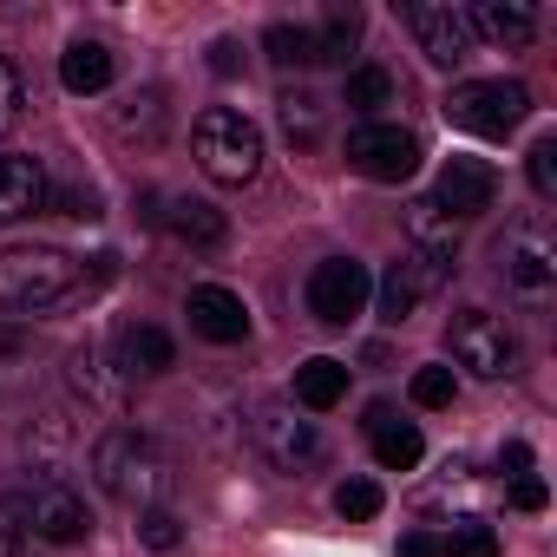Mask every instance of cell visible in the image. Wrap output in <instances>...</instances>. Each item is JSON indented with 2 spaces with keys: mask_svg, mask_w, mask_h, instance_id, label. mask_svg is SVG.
I'll list each match as a JSON object with an SVG mask.
<instances>
[{
  "mask_svg": "<svg viewBox=\"0 0 557 557\" xmlns=\"http://www.w3.org/2000/svg\"><path fill=\"white\" fill-rule=\"evenodd\" d=\"M498 466H505V472H524V466H531V446H524V440H511V446L498 453Z\"/></svg>",
  "mask_w": 557,
  "mask_h": 557,
  "instance_id": "cell-39",
  "label": "cell"
},
{
  "mask_svg": "<svg viewBox=\"0 0 557 557\" xmlns=\"http://www.w3.org/2000/svg\"><path fill=\"white\" fill-rule=\"evenodd\" d=\"M400 557H446V550H440L433 531H407V537H400Z\"/></svg>",
  "mask_w": 557,
  "mask_h": 557,
  "instance_id": "cell-37",
  "label": "cell"
},
{
  "mask_svg": "<svg viewBox=\"0 0 557 557\" xmlns=\"http://www.w3.org/2000/svg\"><path fill=\"white\" fill-rule=\"evenodd\" d=\"M342 400H348V361L315 355V361H302V368H296V407L329 413V407H342Z\"/></svg>",
  "mask_w": 557,
  "mask_h": 557,
  "instance_id": "cell-17",
  "label": "cell"
},
{
  "mask_svg": "<svg viewBox=\"0 0 557 557\" xmlns=\"http://www.w3.org/2000/svg\"><path fill=\"white\" fill-rule=\"evenodd\" d=\"M47 203V171L40 158H0V230L34 216Z\"/></svg>",
  "mask_w": 557,
  "mask_h": 557,
  "instance_id": "cell-16",
  "label": "cell"
},
{
  "mask_svg": "<svg viewBox=\"0 0 557 557\" xmlns=\"http://www.w3.org/2000/svg\"><path fill=\"white\" fill-rule=\"evenodd\" d=\"M21 106H27V92H21V73L0 60V138L14 132V119H21Z\"/></svg>",
  "mask_w": 557,
  "mask_h": 557,
  "instance_id": "cell-33",
  "label": "cell"
},
{
  "mask_svg": "<svg viewBox=\"0 0 557 557\" xmlns=\"http://www.w3.org/2000/svg\"><path fill=\"white\" fill-rule=\"evenodd\" d=\"M60 86L66 92H106L112 86V47H99V40H73L66 53H60Z\"/></svg>",
  "mask_w": 557,
  "mask_h": 557,
  "instance_id": "cell-19",
  "label": "cell"
},
{
  "mask_svg": "<svg viewBox=\"0 0 557 557\" xmlns=\"http://www.w3.org/2000/svg\"><path fill=\"white\" fill-rule=\"evenodd\" d=\"M256 446H262V459L275 466V472H309L315 459H322V433H315V420H296V407L289 400H269V407H256Z\"/></svg>",
  "mask_w": 557,
  "mask_h": 557,
  "instance_id": "cell-11",
  "label": "cell"
},
{
  "mask_svg": "<svg viewBox=\"0 0 557 557\" xmlns=\"http://www.w3.org/2000/svg\"><path fill=\"white\" fill-rule=\"evenodd\" d=\"M498 203V171L485 158H446L440 184H433V210L446 223H466V216H485Z\"/></svg>",
  "mask_w": 557,
  "mask_h": 557,
  "instance_id": "cell-12",
  "label": "cell"
},
{
  "mask_svg": "<svg viewBox=\"0 0 557 557\" xmlns=\"http://www.w3.org/2000/svg\"><path fill=\"white\" fill-rule=\"evenodd\" d=\"M511 505H518V511H544V505H550V485H544L537 472H518V479H511Z\"/></svg>",
  "mask_w": 557,
  "mask_h": 557,
  "instance_id": "cell-34",
  "label": "cell"
},
{
  "mask_svg": "<svg viewBox=\"0 0 557 557\" xmlns=\"http://www.w3.org/2000/svg\"><path fill=\"white\" fill-rule=\"evenodd\" d=\"M355 40H361V14H355V8H335V14L315 27V60H348Z\"/></svg>",
  "mask_w": 557,
  "mask_h": 557,
  "instance_id": "cell-25",
  "label": "cell"
},
{
  "mask_svg": "<svg viewBox=\"0 0 557 557\" xmlns=\"http://www.w3.org/2000/svg\"><path fill=\"white\" fill-rule=\"evenodd\" d=\"M440 550H446V557H498V531H492L485 518H459Z\"/></svg>",
  "mask_w": 557,
  "mask_h": 557,
  "instance_id": "cell-27",
  "label": "cell"
},
{
  "mask_svg": "<svg viewBox=\"0 0 557 557\" xmlns=\"http://www.w3.org/2000/svg\"><path fill=\"white\" fill-rule=\"evenodd\" d=\"M348 171H361L368 184H407V177L420 171V138H413L407 125L368 119V125L348 132Z\"/></svg>",
  "mask_w": 557,
  "mask_h": 557,
  "instance_id": "cell-6",
  "label": "cell"
},
{
  "mask_svg": "<svg viewBox=\"0 0 557 557\" xmlns=\"http://www.w3.org/2000/svg\"><path fill=\"white\" fill-rule=\"evenodd\" d=\"M368 296H374V283H368V269L355 256H322L309 269V315L322 329H348L368 309Z\"/></svg>",
  "mask_w": 557,
  "mask_h": 557,
  "instance_id": "cell-8",
  "label": "cell"
},
{
  "mask_svg": "<svg viewBox=\"0 0 557 557\" xmlns=\"http://www.w3.org/2000/svg\"><path fill=\"white\" fill-rule=\"evenodd\" d=\"M86 289V269L79 256L66 249H47V243H27V249H8L0 256V309H14V315H40L66 296Z\"/></svg>",
  "mask_w": 557,
  "mask_h": 557,
  "instance_id": "cell-2",
  "label": "cell"
},
{
  "mask_svg": "<svg viewBox=\"0 0 557 557\" xmlns=\"http://www.w3.org/2000/svg\"><path fill=\"white\" fill-rule=\"evenodd\" d=\"M407 223H413V249H426V256H453V223L433 210V197H420Z\"/></svg>",
  "mask_w": 557,
  "mask_h": 557,
  "instance_id": "cell-26",
  "label": "cell"
},
{
  "mask_svg": "<svg viewBox=\"0 0 557 557\" xmlns=\"http://www.w3.org/2000/svg\"><path fill=\"white\" fill-rule=\"evenodd\" d=\"M275 106H283V132H289V145H322V99H315L309 86H289Z\"/></svg>",
  "mask_w": 557,
  "mask_h": 557,
  "instance_id": "cell-23",
  "label": "cell"
},
{
  "mask_svg": "<svg viewBox=\"0 0 557 557\" xmlns=\"http://www.w3.org/2000/svg\"><path fill=\"white\" fill-rule=\"evenodd\" d=\"M446 125H459V132H472V138H505V132H518V119L531 112V92L518 86V79H466V86H453L446 92Z\"/></svg>",
  "mask_w": 557,
  "mask_h": 557,
  "instance_id": "cell-5",
  "label": "cell"
},
{
  "mask_svg": "<svg viewBox=\"0 0 557 557\" xmlns=\"http://www.w3.org/2000/svg\"><path fill=\"white\" fill-rule=\"evenodd\" d=\"M92 479L119 498V505H138V511H151V505H164V492H171V453L151 440V433H138V426H106L99 440H92Z\"/></svg>",
  "mask_w": 557,
  "mask_h": 557,
  "instance_id": "cell-1",
  "label": "cell"
},
{
  "mask_svg": "<svg viewBox=\"0 0 557 557\" xmlns=\"http://www.w3.org/2000/svg\"><path fill=\"white\" fill-rule=\"evenodd\" d=\"M262 53H269L275 66H322V60H315V27H296V21H275V27L262 34Z\"/></svg>",
  "mask_w": 557,
  "mask_h": 557,
  "instance_id": "cell-22",
  "label": "cell"
},
{
  "mask_svg": "<svg viewBox=\"0 0 557 557\" xmlns=\"http://www.w3.org/2000/svg\"><path fill=\"white\" fill-rule=\"evenodd\" d=\"M138 537H145V550H177V518L164 511V505H151V511H138Z\"/></svg>",
  "mask_w": 557,
  "mask_h": 557,
  "instance_id": "cell-31",
  "label": "cell"
},
{
  "mask_svg": "<svg viewBox=\"0 0 557 557\" xmlns=\"http://www.w3.org/2000/svg\"><path fill=\"white\" fill-rule=\"evenodd\" d=\"M158 223H164L177 243H197V249H216V243L230 236L223 210H210V203H197V197H177L171 210H158Z\"/></svg>",
  "mask_w": 557,
  "mask_h": 557,
  "instance_id": "cell-20",
  "label": "cell"
},
{
  "mask_svg": "<svg viewBox=\"0 0 557 557\" xmlns=\"http://www.w3.org/2000/svg\"><path fill=\"white\" fill-rule=\"evenodd\" d=\"M335 511H342L348 524H368V518L381 511V485H374V479H348V485L335 492Z\"/></svg>",
  "mask_w": 557,
  "mask_h": 557,
  "instance_id": "cell-29",
  "label": "cell"
},
{
  "mask_svg": "<svg viewBox=\"0 0 557 557\" xmlns=\"http://www.w3.org/2000/svg\"><path fill=\"white\" fill-rule=\"evenodd\" d=\"M60 210L86 223V216H99V197H92V190H60Z\"/></svg>",
  "mask_w": 557,
  "mask_h": 557,
  "instance_id": "cell-36",
  "label": "cell"
},
{
  "mask_svg": "<svg viewBox=\"0 0 557 557\" xmlns=\"http://www.w3.org/2000/svg\"><path fill=\"white\" fill-rule=\"evenodd\" d=\"M524 171H531V190H537V197H557V138H537Z\"/></svg>",
  "mask_w": 557,
  "mask_h": 557,
  "instance_id": "cell-32",
  "label": "cell"
},
{
  "mask_svg": "<svg viewBox=\"0 0 557 557\" xmlns=\"http://www.w3.org/2000/svg\"><path fill=\"white\" fill-rule=\"evenodd\" d=\"M171 361H177V342H171L164 329H151V322H132V329L112 335V368H119L125 381H151V374H164Z\"/></svg>",
  "mask_w": 557,
  "mask_h": 557,
  "instance_id": "cell-15",
  "label": "cell"
},
{
  "mask_svg": "<svg viewBox=\"0 0 557 557\" xmlns=\"http://www.w3.org/2000/svg\"><path fill=\"white\" fill-rule=\"evenodd\" d=\"M210 66H216V73H236V66H243V60H236V40H216V47H210Z\"/></svg>",
  "mask_w": 557,
  "mask_h": 557,
  "instance_id": "cell-38",
  "label": "cell"
},
{
  "mask_svg": "<svg viewBox=\"0 0 557 557\" xmlns=\"http://www.w3.org/2000/svg\"><path fill=\"white\" fill-rule=\"evenodd\" d=\"M407 27L420 40V53L433 66H459L472 53V27H466V8H453V0H420V8H407Z\"/></svg>",
  "mask_w": 557,
  "mask_h": 557,
  "instance_id": "cell-13",
  "label": "cell"
},
{
  "mask_svg": "<svg viewBox=\"0 0 557 557\" xmlns=\"http://www.w3.org/2000/svg\"><path fill=\"white\" fill-rule=\"evenodd\" d=\"M446 275H453V256H426V249L394 256L387 275H381V322H387V329L413 322V309H420L433 289H446Z\"/></svg>",
  "mask_w": 557,
  "mask_h": 557,
  "instance_id": "cell-9",
  "label": "cell"
},
{
  "mask_svg": "<svg viewBox=\"0 0 557 557\" xmlns=\"http://www.w3.org/2000/svg\"><path fill=\"white\" fill-rule=\"evenodd\" d=\"M8 511L21 518V531H34V537H47V544H86V531H92L86 498H79L73 485H60L53 472L21 479V485L8 492Z\"/></svg>",
  "mask_w": 557,
  "mask_h": 557,
  "instance_id": "cell-4",
  "label": "cell"
},
{
  "mask_svg": "<svg viewBox=\"0 0 557 557\" xmlns=\"http://www.w3.org/2000/svg\"><path fill=\"white\" fill-rule=\"evenodd\" d=\"M446 342H453V361L466 374H479V381H498V374L518 368V342H511V329L492 309H459L453 329H446Z\"/></svg>",
  "mask_w": 557,
  "mask_h": 557,
  "instance_id": "cell-7",
  "label": "cell"
},
{
  "mask_svg": "<svg viewBox=\"0 0 557 557\" xmlns=\"http://www.w3.org/2000/svg\"><path fill=\"white\" fill-rule=\"evenodd\" d=\"M453 394H459L453 368H420L413 374V407H453Z\"/></svg>",
  "mask_w": 557,
  "mask_h": 557,
  "instance_id": "cell-30",
  "label": "cell"
},
{
  "mask_svg": "<svg viewBox=\"0 0 557 557\" xmlns=\"http://www.w3.org/2000/svg\"><path fill=\"white\" fill-rule=\"evenodd\" d=\"M420 453H426L420 426H407V420L374 426V459H381V472H413V466H420Z\"/></svg>",
  "mask_w": 557,
  "mask_h": 557,
  "instance_id": "cell-21",
  "label": "cell"
},
{
  "mask_svg": "<svg viewBox=\"0 0 557 557\" xmlns=\"http://www.w3.org/2000/svg\"><path fill=\"white\" fill-rule=\"evenodd\" d=\"M34 368V342L21 329H0V387H21Z\"/></svg>",
  "mask_w": 557,
  "mask_h": 557,
  "instance_id": "cell-28",
  "label": "cell"
},
{
  "mask_svg": "<svg viewBox=\"0 0 557 557\" xmlns=\"http://www.w3.org/2000/svg\"><path fill=\"white\" fill-rule=\"evenodd\" d=\"M342 99H348L355 112H381V106H394V99H400V86H394V73H387V66H355Z\"/></svg>",
  "mask_w": 557,
  "mask_h": 557,
  "instance_id": "cell-24",
  "label": "cell"
},
{
  "mask_svg": "<svg viewBox=\"0 0 557 557\" xmlns=\"http://www.w3.org/2000/svg\"><path fill=\"white\" fill-rule=\"evenodd\" d=\"M466 27H472V34H485V40L524 47V40L537 34V14H531V8H518V0H479V8L466 14Z\"/></svg>",
  "mask_w": 557,
  "mask_h": 557,
  "instance_id": "cell-18",
  "label": "cell"
},
{
  "mask_svg": "<svg viewBox=\"0 0 557 557\" xmlns=\"http://www.w3.org/2000/svg\"><path fill=\"white\" fill-rule=\"evenodd\" d=\"M498 275H505V289L524 296V302H550L557 289V249L537 223H518L505 243H498Z\"/></svg>",
  "mask_w": 557,
  "mask_h": 557,
  "instance_id": "cell-10",
  "label": "cell"
},
{
  "mask_svg": "<svg viewBox=\"0 0 557 557\" xmlns=\"http://www.w3.org/2000/svg\"><path fill=\"white\" fill-rule=\"evenodd\" d=\"M184 315H190V329H197L203 342H216V348H236V342L249 335V309H243V296L223 289V283H197L190 302H184Z\"/></svg>",
  "mask_w": 557,
  "mask_h": 557,
  "instance_id": "cell-14",
  "label": "cell"
},
{
  "mask_svg": "<svg viewBox=\"0 0 557 557\" xmlns=\"http://www.w3.org/2000/svg\"><path fill=\"white\" fill-rule=\"evenodd\" d=\"M0 557H21V518L8 511V498H0Z\"/></svg>",
  "mask_w": 557,
  "mask_h": 557,
  "instance_id": "cell-35",
  "label": "cell"
},
{
  "mask_svg": "<svg viewBox=\"0 0 557 557\" xmlns=\"http://www.w3.org/2000/svg\"><path fill=\"white\" fill-rule=\"evenodd\" d=\"M190 145H197V164H203V177L210 184H249L256 171H262V132L243 119V112H230V106H210L203 119H197V132H190Z\"/></svg>",
  "mask_w": 557,
  "mask_h": 557,
  "instance_id": "cell-3",
  "label": "cell"
}]
</instances>
